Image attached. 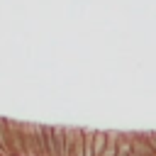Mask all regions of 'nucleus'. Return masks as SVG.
<instances>
[{"label":"nucleus","instance_id":"obj_1","mask_svg":"<svg viewBox=\"0 0 156 156\" xmlns=\"http://www.w3.org/2000/svg\"><path fill=\"white\" fill-rule=\"evenodd\" d=\"M44 132V144L49 156H66V127H51L41 124Z\"/></svg>","mask_w":156,"mask_h":156},{"label":"nucleus","instance_id":"obj_3","mask_svg":"<svg viewBox=\"0 0 156 156\" xmlns=\"http://www.w3.org/2000/svg\"><path fill=\"white\" fill-rule=\"evenodd\" d=\"M0 156H10V119L0 117Z\"/></svg>","mask_w":156,"mask_h":156},{"label":"nucleus","instance_id":"obj_4","mask_svg":"<svg viewBox=\"0 0 156 156\" xmlns=\"http://www.w3.org/2000/svg\"><path fill=\"white\" fill-rule=\"evenodd\" d=\"M117 156H134V146H132V134L129 132H119V136H117Z\"/></svg>","mask_w":156,"mask_h":156},{"label":"nucleus","instance_id":"obj_2","mask_svg":"<svg viewBox=\"0 0 156 156\" xmlns=\"http://www.w3.org/2000/svg\"><path fill=\"white\" fill-rule=\"evenodd\" d=\"M85 149V129L66 127V156H83Z\"/></svg>","mask_w":156,"mask_h":156},{"label":"nucleus","instance_id":"obj_5","mask_svg":"<svg viewBox=\"0 0 156 156\" xmlns=\"http://www.w3.org/2000/svg\"><path fill=\"white\" fill-rule=\"evenodd\" d=\"M93 149H95V156L105 154V149H107V132H102V129L93 132Z\"/></svg>","mask_w":156,"mask_h":156}]
</instances>
